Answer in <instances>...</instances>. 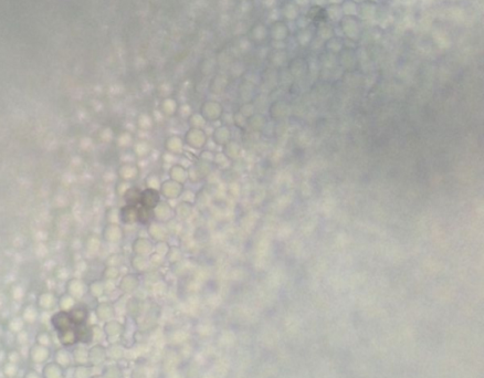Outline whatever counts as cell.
<instances>
[{
  "mask_svg": "<svg viewBox=\"0 0 484 378\" xmlns=\"http://www.w3.org/2000/svg\"><path fill=\"white\" fill-rule=\"evenodd\" d=\"M140 193H141V189L136 187V186H131V187L126 190V193L122 196L125 202V205H133V206H138V205H139Z\"/></svg>",
  "mask_w": 484,
  "mask_h": 378,
  "instance_id": "cell-25",
  "label": "cell"
},
{
  "mask_svg": "<svg viewBox=\"0 0 484 378\" xmlns=\"http://www.w3.org/2000/svg\"><path fill=\"white\" fill-rule=\"evenodd\" d=\"M313 39V33L310 28H304L301 29L300 34L298 35V41L301 45H308L311 43V41Z\"/></svg>",
  "mask_w": 484,
  "mask_h": 378,
  "instance_id": "cell-40",
  "label": "cell"
},
{
  "mask_svg": "<svg viewBox=\"0 0 484 378\" xmlns=\"http://www.w3.org/2000/svg\"><path fill=\"white\" fill-rule=\"evenodd\" d=\"M270 34L272 35V38L277 41H283L287 35H289V28L285 22L283 21H277L272 25L270 29Z\"/></svg>",
  "mask_w": 484,
  "mask_h": 378,
  "instance_id": "cell-21",
  "label": "cell"
},
{
  "mask_svg": "<svg viewBox=\"0 0 484 378\" xmlns=\"http://www.w3.org/2000/svg\"><path fill=\"white\" fill-rule=\"evenodd\" d=\"M212 172V164L202 161L198 158V161L194 164V166L189 170V179L194 181L202 180L206 178L210 172Z\"/></svg>",
  "mask_w": 484,
  "mask_h": 378,
  "instance_id": "cell-6",
  "label": "cell"
},
{
  "mask_svg": "<svg viewBox=\"0 0 484 378\" xmlns=\"http://www.w3.org/2000/svg\"><path fill=\"white\" fill-rule=\"evenodd\" d=\"M153 209H149L141 205H138V222L140 225L147 227L150 222L154 221Z\"/></svg>",
  "mask_w": 484,
  "mask_h": 378,
  "instance_id": "cell-24",
  "label": "cell"
},
{
  "mask_svg": "<svg viewBox=\"0 0 484 378\" xmlns=\"http://www.w3.org/2000/svg\"><path fill=\"white\" fill-rule=\"evenodd\" d=\"M185 146H188L195 151H203L208 143V135L204 129H194L189 127L184 134Z\"/></svg>",
  "mask_w": 484,
  "mask_h": 378,
  "instance_id": "cell-1",
  "label": "cell"
},
{
  "mask_svg": "<svg viewBox=\"0 0 484 378\" xmlns=\"http://www.w3.org/2000/svg\"><path fill=\"white\" fill-rule=\"evenodd\" d=\"M222 153L226 155L229 161H237L239 158L241 154V147L240 145L236 142V140H230L228 142L225 146H222Z\"/></svg>",
  "mask_w": 484,
  "mask_h": 378,
  "instance_id": "cell-22",
  "label": "cell"
},
{
  "mask_svg": "<svg viewBox=\"0 0 484 378\" xmlns=\"http://www.w3.org/2000/svg\"><path fill=\"white\" fill-rule=\"evenodd\" d=\"M164 148H165L166 153L173 155V156L180 155L184 153V149H185L184 138L179 135L168 136V137L165 139V142H164Z\"/></svg>",
  "mask_w": 484,
  "mask_h": 378,
  "instance_id": "cell-10",
  "label": "cell"
},
{
  "mask_svg": "<svg viewBox=\"0 0 484 378\" xmlns=\"http://www.w3.org/2000/svg\"><path fill=\"white\" fill-rule=\"evenodd\" d=\"M104 275L105 276L108 277V279H116L118 275H120V271H118V269L116 267H108L106 268V270H105Z\"/></svg>",
  "mask_w": 484,
  "mask_h": 378,
  "instance_id": "cell-48",
  "label": "cell"
},
{
  "mask_svg": "<svg viewBox=\"0 0 484 378\" xmlns=\"http://www.w3.org/2000/svg\"><path fill=\"white\" fill-rule=\"evenodd\" d=\"M147 235L154 242L167 241L170 237V229L166 224L154 220L147 226Z\"/></svg>",
  "mask_w": 484,
  "mask_h": 378,
  "instance_id": "cell-5",
  "label": "cell"
},
{
  "mask_svg": "<svg viewBox=\"0 0 484 378\" xmlns=\"http://www.w3.org/2000/svg\"><path fill=\"white\" fill-rule=\"evenodd\" d=\"M148 259H149V261H150V265H152V267H159V266H162L164 262H165V257H163V256H159L158 253L156 252H153L150 256H148Z\"/></svg>",
  "mask_w": 484,
  "mask_h": 378,
  "instance_id": "cell-46",
  "label": "cell"
},
{
  "mask_svg": "<svg viewBox=\"0 0 484 378\" xmlns=\"http://www.w3.org/2000/svg\"><path fill=\"white\" fill-rule=\"evenodd\" d=\"M307 18L310 21L315 22V24H318V25L323 24V22H327L328 20L326 9L322 6H318V4L310 8Z\"/></svg>",
  "mask_w": 484,
  "mask_h": 378,
  "instance_id": "cell-18",
  "label": "cell"
},
{
  "mask_svg": "<svg viewBox=\"0 0 484 378\" xmlns=\"http://www.w3.org/2000/svg\"><path fill=\"white\" fill-rule=\"evenodd\" d=\"M131 265L133 267V269H135V270L138 272H146L152 268L148 257L136 256V254H134V256L132 257Z\"/></svg>",
  "mask_w": 484,
  "mask_h": 378,
  "instance_id": "cell-27",
  "label": "cell"
},
{
  "mask_svg": "<svg viewBox=\"0 0 484 378\" xmlns=\"http://www.w3.org/2000/svg\"><path fill=\"white\" fill-rule=\"evenodd\" d=\"M199 113L207 123H213L221 118L223 114V106L220 102L216 101V100H207L200 106Z\"/></svg>",
  "mask_w": 484,
  "mask_h": 378,
  "instance_id": "cell-3",
  "label": "cell"
},
{
  "mask_svg": "<svg viewBox=\"0 0 484 378\" xmlns=\"http://www.w3.org/2000/svg\"><path fill=\"white\" fill-rule=\"evenodd\" d=\"M117 143H118V145H120L121 147L133 146V144H134L133 135H132L131 133H129V132H124V133H122L120 136H118Z\"/></svg>",
  "mask_w": 484,
  "mask_h": 378,
  "instance_id": "cell-41",
  "label": "cell"
},
{
  "mask_svg": "<svg viewBox=\"0 0 484 378\" xmlns=\"http://www.w3.org/2000/svg\"><path fill=\"white\" fill-rule=\"evenodd\" d=\"M232 124L236 125L238 129H245L246 125H248V118H245L238 112L232 115Z\"/></svg>",
  "mask_w": 484,
  "mask_h": 378,
  "instance_id": "cell-44",
  "label": "cell"
},
{
  "mask_svg": "<svg viewBox=\"0 0 484 378\" xmlns=\"http://www.w3.org/2000/svg\"><path fill=\"white\" fill-rule=\"evenodd\" d=\"M168 176L177 183L185 185L189 180V170L179 163H175L168 170Z\"/></svg>",
  "mask_w": 484,
  "mask_h": 378,
  "instance_id": "cell-12",
  "label": "cell"
},
{
  "mask_svg": "<svg viewBox=\"0 0 484 378\" xmlns=\"http://www.w3.org/2000/svg\"><path fill=\"white\" fill-rule=\"evenodd\" d=\"M376 3L372 1V0H367V1H364L360 3V8L357 9L358 15L363 19H371L376 13Z\"/></svg>",
  "mask_w": 484,
  "mask_h": 378,
  "instance_id": "cell-26",
  "label": "cell"
},
{
  "mask_svg": "<svg viewBox=\"0 0 484 378\" xmlns=\"http://www.w3.org/2000/svg\"><path fill=\"white\" fill-rule=\"evenodd\" d=\"M325 9H326L328 19L341 20L342 18H343V11H342L341 4L330 3Z\"/></svg>",
  "mask_w": 484,
  "mask_h": 378,
  "instance_id": "cell-35",
  "label": "cell"
},
{
  "mask_svg": "<svg viewBox=\"0 0 484 378\" xmlns=\"http://www.w3.org/2000/svg\"><path fill=\"white\" fill-rule=\"evenodd\" d=\"M181 259H182L181 249L176 247V245H171L170 250H168V252L165 256V261H168L171 265H176V263L179 262Z\"/></svg>",
  "mask_w": 484,
  "mask_h": 378,
  "instance_id": "cell-34",
  "label": "cell"
},
{
  "mask_svg": "<svg viewBox=\"0 0 484 378\" xmlns=\"http://www.w3.org/2000/svg\"><path fill=\"white\" fill-rule=\"evenodd\" d=\"M180 197H182V200H184V202L194 204L195 200H196V194L194 193L193 190L186 189V190H184V193L181 194Z\"/></svg>",
  "mask_w": 484,
  "mask_h": 378,
  "instance_id": "cell-47",
  "label": "cell"
},
{
  "mask_svg": "<svg viewBox=\"0 0 484 378\" xmlns=\"http://www.w3.org/2000/svg\"><path fill=\"white\" fill-rule=\"evenodd\" d=\"M72 322L74 323H82L86 318V311L83 308H75L70 313Z\"/></svg>",
  "mask_w": 484,
  "mask_h": 378,
  "instance_id": "cell-42",
  "label": "cell"
},
{
  "mask_svg": "<svg viewBox=\"0 0 484 378\" xmlns=\"http://www.w3.org/2000/svg\"><path fill=\"white\" fill-rule=\"evenodd\" d=\"M211 139L217 146H225V145L231 140V130L228 125H220L214 127L211 133Z\"/></svg>",
  "mask_w": 484,
  "mask_h": 378,
  "instance_id": "cell-11",
  "label": "cell"
},
{
  "mask_svg": "<svg viewBox=\"0 0 484 378\" xmlns=\"http://www.w3.org/2000/svg\"><path fill=\"white\" fill-rule=\"evenodd\" d=\"M144 184H145L146 188H152V189L159 190V188H161V185H162L161 177H159L157 174H155V172H150V174H148L147 176L145 177Z\"/></svg>",
  "mask_w": 484,
  "mask_h": 378,
  "instance_id": "cell-36",
  "label": "cell"
},
{
  "mask_svg": "<svg viewBox=\"0 0 484 378\" xmlns=\"http://www.w3.org/2000/svg\"><path fill=\"white\" fill-rule=\"evenodd\" d=\"M132 147H133V154L139 159H145L152 153V145L145 139L138 140V142L133 144Z\"/></svg>",
  "mask_w": 484,
  "mask_h": 378,
  "instance_id": "cell-20",
  "label": "cell"
},
{
  "mask_svg": "<svg viewBox=\"0 0 484 378\" xmlns=\"http://www.w3.org/2000/svg\"><path fill=\"white\" fill-rule=\"evenodd\" d=\"M138 174H139L138 166L132 162L122 164L120 168H118V175H120V178L124 181H129V183H132V181L138 178Z\"/></svg>",
  "mask_w": 484,
  "mask_h": 378,
  "instance_id": "cell-13",
  "label": "cell"
},
{
  "mask_svg": "<svg viewBox=\"0 0 484 378\" xmlns=\"http://www.w3.org/2000/svg\"><path fill=\"white\" fill-rule=\"evenodd\" d=\"M170 248L171 245L167 241H159V242L154 243V252H156L159 254V256H163V257L166 256Z\"/></svg>",
  "mask_w": 484,
  "mask_h": 378,
  "instance_id": "cell-43",
  "label": "cell"
},
{
  "mask_svg": "<svg viewBox=\"0 0 484 378\" xmlns=\"http://www.w3.org/2000/svg\"><path fill=\"white\" fill-rule=\"evenodd\" d=\"M130 187H131V183H129V181L121 180L120 184H118V186H117L118 194H120L121 196H123V195H124L126 193V190L129 189Z\"/></svg>",
  "mask_w": 484,
  "mask_h": 378,
  "instance_id": "cell-49",
  "label": "cell"
},
{
  "mask_svg": "<svg viewBox=\"0 0 484 378\" xmlns=\"http://www.w3.org/2000/svg\"><path fill=\"white\" fill-rule=\"evenodd\" d=\"M342 1H343V0H326V2L328 3H336V4H341Z\"/></svg>",
  "mask_w": 484,
  "mask_h": 378,
  "instance_id": "cell-51",
  "label": "cell"
},
{
  "mask_svg": "<svg viewBox=\"0 0 484 378\" xmlns=\"http://www.w3.org/2000/svg\"><path fill=\"white\" fill-rule=\"evenodd\" d=\"M123 234L124 232H123L122 227L116 224V222H109L103 230L104 239L111 243H116L118 241H121L123 238Z\"/></svg>",
  "mask_w": 484,
  "mask_h": 378,
  "instance_id": "cell-15",
  "label": "cell"
},
{
  "mask_svg": "<svg viewBox=\"0 0 484 378\" xmlns=\"http://www.w3.org/2000/svg\"><path fill=\"white\" fill-rule=\"evenodd\" d=\"M120 220L124 225H134L138 222V206L125 205L120 209Z\"/></svg>",
  "mask_w": 484,
  "mask_h": 378,
  "instance_id": "cell-16",
  "label": "cell"
},
{
  "mask_svg": "<svg viewBox=\"0 0 484 378\" xmlns=\"http://www.w3.org/2000/svg\"><path fill=\"white\" fill-rule=\"evenodd\" d=\"M229 164H230V161L228 159V157L222 152L213 154L212 165H216L219 168H228L229 167Z\"/></svg>",
  "mask_w": 484,
  "mask_h": 378,
  "instance_id": "cell-39",
  "label": "cell"
},
{
  "mask_svg": "<svg viewBox=\"0 0 484 378\" xmlns=\"http://www.w3.org/2000/svg\"><path fill=\"white\" fill-rule=\"evenodd\" d=\"M343 16H355L357 13L358 6L353 0H343L341 3Z\"/></svg>",
  "mask_w": 484,
  "mask_h": 378,
  "instance_id": "cell-37",
  "label": "cell"
},
{
  "mask_svg": "<svg viewBox=\"0 0 484 378\" xmlns=\"http://www.w3.org/2000/svg\"><path fill=\"white\" fill-rule=\"evenodd\" d=\"M187 124L189 127H194V129H204L206 127L208 123L205 121V118L200 115V113H191L190 115L187 117Z\"/></svg>",
  "mask_w": 484,
  "mask_h": 378,
  "instance_id": "cell-33",
  "label": "cell"
},
{
  "mask_svg": "<svg viewBox=\"0 0 484 378\" xmlns=\"http://www.w3.org/2000/svg\"><path fill=\"white\" fill-rule=\"evenodd\" d=\"M239 113L241 114V115H243L245 118H250L251 116L253 115V114H255L254 113V106L251 103H244L243 105L240 107Z\"/></svg>",
  "mask_w": 484,
  "mask_h": 378,
  "instance_id": "cell-45",
  "label": "cell"
},
{
  "mask_svg": "<svg viewBox=\"0 0 484 378\" xmlns=\"http://www.w3.org/2000/svg\"><path fill=\"white\" fill-rule=\"evenodd\" d=\"M161 200H162V195L159 193V190L145 187L140 193L139 205L147 207L149 209H154Z\"/></svg>",
  "mask_w": 484,
  "mask_h": 378,
  "instance_id": "cell-9",
  "label": "cell"
},
{
  "mask_svg": "<svg viewBox=\"0 0 484 378\" xmlns=\"http://www.w3.org/2000/svg\"><path fill=\"white\" fill-rule=\"evenodd\" d=\"M317 35L319 38H322L326 41L330 38L334 37V30H333L332 27L330 25H327L326 22H323V24L318 25Z\"/></svg>",
  "mask_w": 484,
  "mask_h": 378,
  "instance_id": "cell-38",
  "label": "cell"
},
{
  "mask_svg": "<svg viewBox=\"0 0 484 378\" xmlns=\"http://www.w3.org/2000/svg\"><path fill=\"white\" fill-rule=\"evenodd\" d=\"M52 323L58 330H60L62 332H67V331H70V327H71L73 322H72V318L70 316V314L65 313V312H60V313H58V314H56V315H54Z\"/></svg>",
  "mask_w": 484,
  "mask_h": 378,
  "instance_id": "cell-19",
  "label": "cell"
},
{
  "mask_svg": "<svg viewBox=\"0 0 484 378\" xmlns=\"http://www.w3.org/2000/svg\"><path fill=\"white\" fill-rule=\"evenodd\" d=\"M353 1H355L356 3H362L364 1H367V0H353Z\"/></svg>",
  "mask_w": 484,
  "mask_h": 378,
  "instance_id": "cell-52",
  "label": "cell"
},
{
  "mask_svg": "<svg viewBox=\"0 0 484 378\" xmlns=\"http://www.w3.org/2000/svg\"><path fill=\"white\" fill-rule=\"evenodd\" d=\"M199 159H202V161H205V162H208V163H211L212 164V161H213V153L210 152V151H204V152L200 153Z\"/></svg>",
  "mask_w": 484,
  "mask_h": 378,
  "instance_id": "cell-50",
  "label": "cell"
},
{
  "mask_svg": "<svg viewBox=\"0 0 484 378\" xmlns=\"http://www.w3.org/2000/svg\"><path fill=\"white\" fill-rule=\"evenodd\" d=\"M286 111H287L286 104L282 101H277L276 103H273L272 106L270 107V115L273 120H280V118L285 115Z\"/></svg>",
  "mask_w": 484,
  "mask_h": 378,
  "instance_id": "cell-32",
  "label": "cell"
},
{
  "mask_svg": "<svg viewBox=\"0 0 484 378\" xmlns=\"http://www.w3.org/2000/svg\"><path fill=\"white\" fill-rule=\"evenodd\" d=\"M325 49L328 53L339 54L344 49V40L334 35L325 41Z\"/></svg>",
  "mask_w": 484,
  "mask_h": 378,
  "instance_id": "cell-29",
  "label": "cell"
},
{
  "mask_svg": "<svg viewBox=\"0 0 484 378\" xmlns=\"http://www.w3.org/2000/svg\"><path fill=\"white\" fill-rule=\"evenodd\" d=\"M339 56H340V63L345 68V69H353L355 67L356 58L353 50L344 48L339 53Z\"/></svg>",
  "mask_w": 484,
  "mask_h": 378,
  "instance_id": "cell-23",
  "label": "cell"
},
{
  "mask_svg": "<svg viewBox=\"0 0 484 378\" xmlns=\"http://www.w3.org/2000/svg\"><path fill=\"white\" fill-rule=\"evenodd\" d=\"M139 284L138 276L133 273H130V275H126L125 276H123V279L121 280V288L122 290H124L125 292H132L136 288H138Z\"/></svg>",
  "mask_w": 484,
  "mask_h": 378,
  "instance_id": "cell-28",
  "label": "cell"
},
{
  "mask_svg": "<svg viewBox=\"0 0 484 378\" xmlns=\"http://www.w3.org/2000/svg\"><path fill=\"white\" fill-rule=\"evenodd\" d=\"M154 117L147 113H141L138 116V120H136V125L139 130L144 132H148L150 130H153L154 127Z\"/></svg>",
  "mask_w": 484,
  "mask_h": 378,
  "instance_id": "cell-30",
  "label": "cell"
},
{
  "mask_svg": "<svg viewBox=\"0 0 484 378\" xmlns=\"http://www.w3.org/2000/svg\"><path fill=\"white\" fill-rule=\"evenodd\" d=\"M184 190H185L184 185L168 178L166 180L162 181L159 193H161L162 197H164L166 200H175L180 198V196L182 193H184Z\"/></svg>",
  "mask_w": 484,
  "mask_h": 378,
  "instance_id": "cell-4",
  "label": "cell"
},
{
  "mask_svg": "<svg viewBox=\"0 0 484 378\" xmlns=\"http://www.w3.org/2000/svg\"><path fill=\"white\" fill-rule=\"evenodd\" d=\"M154 219L163 224H167L173 218V208L167 200H161L156 207L153 209Z\"/></svg>",
  "mask_w": 484,
  "mask_h": 378,
  "instance_id": "cell-7",
  "label": "cell"
},
{
  "mask_svg": "<svg viewBox=\"0 0 484 378\" xmlns=\"http://www.w3.org/2000/svg\"><path fill=\"white\" fill-rule=\"evenodd\" d=\"M266 124H267L266 117L261 115V114H253L252 116L248 118V125H246V127H250L252 131L259 132L264 129Z\"/></svg>",
  "mask_w": 484,
  "mask_h": 378,
  "instance_id": "cell-31",
  "label": "cell"
},
{
  "mask_svg": "<svg viewBox=\"0 0 484 378\" xmlns=\"http://www.w3.org/2000/svg\"><path fill=\"white\" fill-rule=\"evenodd\" d=\"M132 251L136 256L148 257L154 252V241L144 237L136 238L132 243Z\"/></svg>",
  "mask_w": 484,
  "mask_h": 378,
  "instance_id": "cell-8",
  "label": "cell"
},
{
  "mask_svg": "<svg viewBox=\"0 0 484 378\" xmlns=\"http://www.w3.org/2000/svg\"><path fill=\"white\" fill-rule=\"evenodd\" d=\"M193 213H194V204L184 202V200H181V202L176 205V207H173V219L176 220H179V221L188 220L189 218L193 216Z\"/></svg>",
  "mask_w": 484,
  "mask_h": 378,
  "instance_id": "cell-14",
  "label": "cell"
},
{
  "mask_svg": "<svg viewBox=\"0 0 484 378\" xmlns=\"http://www.w3.org/2000/svg\"><path fill=\"white\" fill-rule=\"evenodd\" d=\"M341 28L346 39L356 41L362 35V25L360 20L356 16H343L340 20Z\"/></svg>",
  "mask_w": 484,
  "mask_h": 378,
  "instance_id": "cell-2",
  "label": "cell"
},
{
  "mask_svg": "<svg viewBox=\"0 0 484 378\" xmlns=\"http://www.w3.org/2000/svg\"><path fill=\"white\" fill-rule=\"evenodd\" d=\"M178 110H179L178 102L173 98L164 99L161 104H159V112L166 117L176 116L178 114Z\"/></svg>",
  "mask_w": 484,
  "mask_h": 378,
  "instance_id": "cell-17",
  "label": "cell"
}]
</instances>
